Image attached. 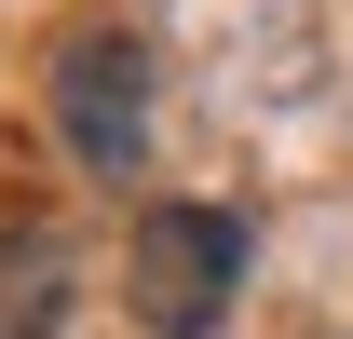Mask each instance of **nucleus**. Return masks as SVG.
<instances>
[{
    "mask_svg": "<svg viewBox=\"0 0 353 339\" xmlns=\"http://www.w3.org/2000/svg\"><path fill=\"white\" fill-rule=\"evenodd\" d=\"M231 298H245V217H218V204H150V217H136V245H123V312H136L150 339L231 326Z\"/></svg>",
    "mask_w": 353,
    "mask_h": 339,
    "instance_id": "nucleus-1",
    "label": "nucleus"
},
{
    "mask_svg": "<svg viewBox=\"0 0 353 339\" xmlns=\"http://www.w3.org/2000/svg\"><path fill=\"white\" fill-rule=\"evenodd\" d=\"M54 136H68V163L109 176V190L150 163V41H136V28H82V41L54 54Z\"/></svg>",
    "mask_w": 353,
    "mask_h": 339,
    "instance_id": "nucleus-2",
    "label": "nucleus"
},
{
    "mask_svg": "<svg viewBox=\"0 0 353 339\" xmlns=\"http://www.w3.org/2000/svg\"><path fill=\"white\" fill-rule=\"evenodd\" d=\"M54 312H68V245H28L0 258V339H54Z\"/></svg>",
    "mask_w": 353,
    "mask_h": 339,
    "instance_id": "nucleus-3",
    "label": "nucleus"
}]
</instances>
